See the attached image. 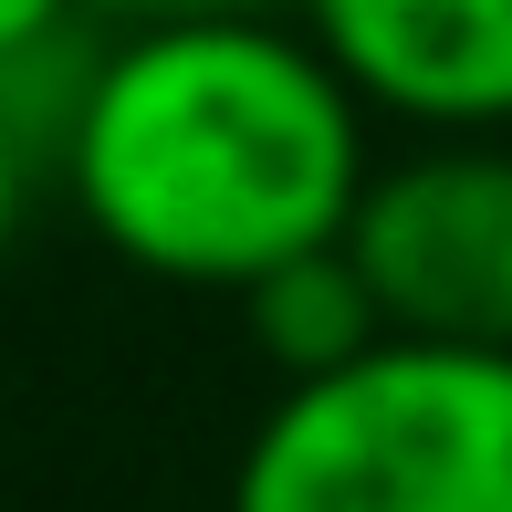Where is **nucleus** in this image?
I'll list each match as a JSON object with an SVG mask.
<instances>
[{
    "instance_id": "nucleus-1",
    "label": "nucleus",
    "mask_w": 512,
    "mask_h": 512,
    "mask_svg": "<svg viewBox=\"0 0 512 512\" xmlns=\"http://www.w3.org/2000/svg\"><path fill=\"white\" fill-rule=\"evenodd\" d=\"M53 178L126 272L241 304L356 230L377 115L283 11L126 21L84 63Z\"/></svg>"
},
{
    "instance_id": "nucleus-2",
    "label": "nucleus",
    "mask_w": 512,
    "mask_h": 512,
    "mask_svg": "<svg viewBox=\"0 0 512 512\" xmlns=\"http://www.w3.org/2000/svg\"><path fill=\"white\" fill-rule=\"evenodd\" d=\"M220 512H512V356L398 335L283 387Z\"/></svg>"
},
{
    "instance_id": "nucleus-3",
    "label": "nucleus",
    "mask_w": 512,
    "mask_h": 512,
    "mask_svg": "<svg viewBox=\"0 0 512 512\" xmlns=\"http://www.w3.org/2000/svg\"><path fill=\"white\" fill-rule=\"evenodd\" d=\"M345 251L408 345L512 356V136H418L377 157Z\"/></svg>"
},
{
    "instance_id": "nucleus-4",
    "label": "nucleus",
    "mask_w": 512,
    "mask_h": 512,
    "mask_svg": "<svg viewBox=\"0 0 512 512\" xmlns=\"http://www.w3.org/2000/svg\"><path fill=\"white\" fill-rule=\"evenodd\" d=\"M377 126L512 136V0H293Z\"/></svg>"
},
{
    "instance_id": "nucleus-5",
    "label": "nucleus",
    "mask_w": 512,
    "mask_h": 512,
    "mask_svg": "<svg viewBox=\"0 0 512 512\" xmlns=\"http://www.w3.org/2000/svg\"><path fill=\"white\" fill-rule=\"evenodd\" d=\"M241 324H251V345H262V366H272L283 387L335 377V366L398 345V335H387L377 283H366V262H356L345 241H335V251H304V262H283V272H262V283L241 293Z\"/></svg>"
},
{
    "instance_id": "nucleus-6",
    "label": "nucleus",
    "mask_w": 512,
    "mask_h": 512,
    "mask_svg": "<svg viewBox=\"0 0 512 512\" xmlns=\"http://www.w3.org/2000/svg\"><path fill=\"white\" fill-rule=\"evenodd\" d=\"M53 178V157H42V136L21 126L11 105H0V262H11V241H21V220H32V189Z\"/></svg>"
},
{
    "instance_id": "nucleus-7",
    "label": "nucleus",
    "mask_w": 512,
    "mask_h": 512,
    "mask_svg": "<svg viewBox=\"0 0 512 512\" xmlns=\"http://www.w3.org/2000/svg\"><path fill=\"white\" fill-rule=\"evenodd\" d=\"M84 0H0V63H21V53H42V42H63V32H84Z\"/></svg>"
},
{
    "instance_id": "nucleus-8",
    "label": "nucleus",
    "mask_w": 512,
    "mask_h": 512,
    "mask_svg": "<svg viewBox=\"0 0 512 512\" xmlns=\"http://www.w3.org/2000/svg\"><path fill=\"white\" fill-rule=\"evenodd\" d=\"M84 11L126 32V21H189V11H272V0H84Z\"/></svg>"
}]
</instances>
